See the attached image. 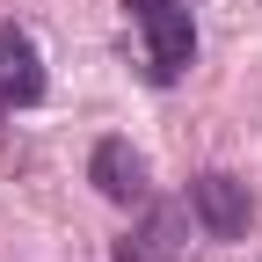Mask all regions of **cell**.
Returning <instances> with one entry per match:
<instances>
[{
    "label": "cell",
    "mask_w": 262,
    "mask_h": 262,
    "mask_svg": "<svg viewBox=\"0 0 262 262\" xmlns=\"http://www.w3.org/2000/svg\"><path fill=\"white\" fill-rule=\"evenodd\" d=\"M44 102V51L22 22H0V117Z\"/></svg>",
    "instance_id": "3957f363"
},
{
    "label": "cell",
    "mask_w": 262,
    "mask_h": 262,
    "mask_svg": "<svg viewBox=\"0 0 262 262\" xmlns=\"http://www.w3.org/2000/svg\"><path fill=\"white\" fill-rule=\"evenodd\" d=\"M88 182L102 189L110 204H146V196H153V168H146V153L131 146V139H95Z\"/></svg>",
    "instance_id": "277c9868"
},
{
    "label": "cell",
    "mask_w": 262,
    "mask_h": 262,
    "mask_svg": "<svg viewBox=\"0 0 262 262\" xmlns=\"http://www.w3.org/2000/svg\"><path fill=\"white\" fill-rule=\"evenodd\" d=\"M182 233H189V211L146 196V204H139V226L117 241V262H182Z\"/></svg>",
    "instance_id": "5b68a950"
},
{
    "label": "cell",
    "mask_w": 262,
    "mask_h": 262,
    "mask_svg": "<svg viewBox=\"0 0 262 262\" xmlns=\"http://www.w3.org/2000/svg\"><path fill=\"white\" fill-rule=\"evenodd\" d=\"M124 8L139 22V37H146V80L175 88L196 66V15H189V0H124Z\"/></svg>",
    "instance_id": "6da1fadb"
},
{
    "label": "cell",
    "mask_w": 262,
    "mask_h": 262,
    "mask_svg": "<svg viewBox=\"0 0 262 262\" xmlns=\"http://www.w3.org/2000/svg\"><path fill=\"white\" fill-rule=\"evenodd\" d=\"M189 219L204 226V241H248L255 233V189L241 175H226V168H204V175H189Z\"/></svg>",
    "instance_id": "7a4b0ae2"
}]
</instances>
